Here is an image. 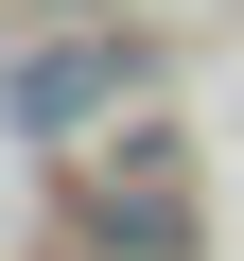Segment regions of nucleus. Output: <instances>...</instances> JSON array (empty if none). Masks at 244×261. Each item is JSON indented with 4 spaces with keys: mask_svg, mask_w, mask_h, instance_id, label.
Listing matches in <instances>:
<instances>
[{
    "mask_svg": "<svg viewBox=\"0 0 244 261\" xmlns=\"http://www.w3.org/2000/svg\"><path fill=\"white\" fill-rule=\"evenodd\" d=\"M87 226H105V244H140V261H175V244H192V174H175V140L105 157V174H87Z\"/></svg>",
    "mask_w": 244,
    "mask_h": 261,
    "instance_id": "nucleus-1",
    "label": "nucleus"
},
{
    "mask_svg": "<svg viewBox=\"0 0 244 261\" xmlns=\"http://www.w3.org/2000/svg\"><path fill=\"white\" fill-rule=\"evenodd\" d=\"M122 87H140V53H122V35H70V53H35V70H18V122H35V140H70V122H87V105H122Z\"/></svg>",
    "mask_w": 244,
    "mask_h": 261,
    "instance_id": "nucleus-2",
    "label": "nucleus"
}]
</instances>
